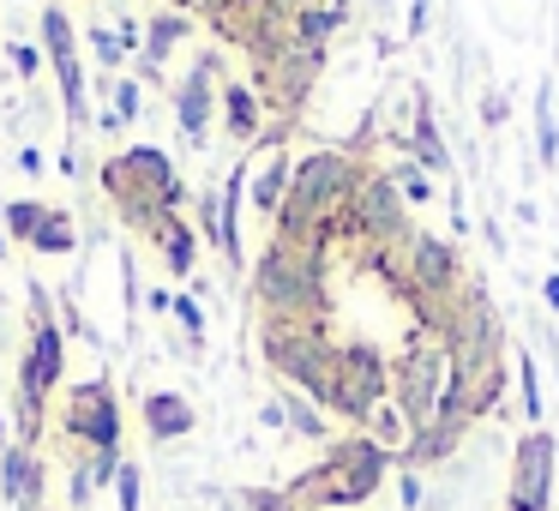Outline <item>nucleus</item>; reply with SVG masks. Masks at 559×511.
I'll return each mask as SVG.
<instances>
[{"mask_svg": "<svg viewBox=\"0 0 559 511\" xmlns=\"http://www.w3.org/2000/svg\"><path fill=\"white\" fill-rule=\"evenodd\" d=\"M391 463L397 457H391L385 445H373L367 433H343L325 445V457H319L313 470L283 482V494H289L295 511H349V506H367V499L385 487Z\"/></svg>", "mask_w": 559, "mask_h": 511, "instance_id": "obj_1", "label": "nucleus"}, {"mask_svg": "<svg viewBox=\"0 0 559 511\" xmlns=\"http://www.w3.org/2000/svg\"><path fill=\"white\" fill-rule=\"evenodd\" d=\"M253 301L271 325H307V319H325V259L289 253V247L271 241L265 259L253 265Z\"/></svg>", "mask_w": 559, "mask_h": 511, "instance_id": "obj_2", "label": "nucleus"}, {"mask_svg": "<svg viewBox=\"0 0 559 511\" xmlns=\"http://www.w3.org/2000/svg\"><path fill=\"white\" fill-rule=\"evenodd\" d=\"M259 349L289 379V391H301L307 403H319L331 415V403H337V343H331L325 319H307V325H271L265 319Z\"/></svg>", "mask_w": 559, "mask_h": 511, "instance_id": "obj_3", "label": "nucleus"}, {"mask_svg": "<svg viewBox=\"0 0 559 511\" xmlns=\"http://www.w3.org/2000/svg\"><path fill=\"white\" fill-rule=\"evenodd\" d=\"M445 379H451V361L433 337H415L403 343V355L391 361V403L397 415L409 421V433H421L427 421L439 415V397H445Z\"/></svg>", "mask_w": 559, "mask_h": 511, "instance_id": "obj_4", "label": "nucleus"}, {"mask_svg": "<svg viewBox=\"0 0 559 511\" xmlns=\"http://www.w3.org/2000/svg\"><path fill=\"white\" fill-rule=\"evenodd\" d=\"M391 403V361L373 343H337V403L331 415H343L349 427H367V415Z\"/></svg>", "mask_w": 559, "mask_h": 511, "instance_id": "obj_5", "label": "nucleus"}, {"mask_svg": "<svg viewBox=\"0 0 559 511\" xmlns=\"http://www.w3.org/2000/svg\"><path fill=\"white\" fill-rule=\"evenodd\" d=\"M554 475H559V439L547 427H523L518 445H511L506 511H554Z\"/></svg>", "mask_w": 559, "mask_h": 511, "instance_id": "obj_6", "label": "nucleus"}, {"mask_svg": "<svg viewBox=\"0 0 559 511\" xmlns=\"http://www.w3.org/2000/svg\"><path fill=\"white\" fill-rule=\"evenodd\" d=\"M61 427L73 439H85L91 451H121V403H115L109 379H85V385L67 391Z\"/></svg>", "mask_w": 559, "mask_h": 511, "instance_id": "obj_7", "label": "nucleus"}, {"mask_svg": "<svg viewBox=\"0 0 559 511\" xmlns=\"http://www.w3.org/2000/svg\"><path fill=\"white\" fill-rule=\"evenodd\" d=\"M403 259H409V295H433V301H463V283H469V271H463V253L445 241V235H409V247H403Z\"/></svg>", "mask_w": 559, "mask_h": 511, "instance_id": "obj_8", "label": "nucleus"}, {"mask_svg": "<svg viewBox=\"0 0 559 511\" xmlns=\"http://www.w3.org/2000/svg\"><path fill=\"white\" fill-rule=\"evenodd\" d=\"M43 487H49V470L31 445H7L0 439V494L13 511H49L43 506Z\"/></svg>", "mask_w": 559, "mask_h": 511, "instance_id": "obj_9", "label": "nucleus"}, {"mask_svg": "<svg viewBox=\"0 0 559 511\" xmlns=\"http://www.w3.org/2000/svg\"><path fill=\"white\" fill-rule=\"evenodd\" d=\"M409 97H415V121H409V133H397L391 145H397V151H409V163H415V169H427V175H451V151H445V139H439L433 103H427V91H421V85H415Z\"/></svg>", "mask_w": 559, "mask_h": 511, "instance_id": "obj_10", "label": "nucleus"}, {"mask_svg": "<svg viewBox=\"0 0 559 511\" xmlns=\"http://www.w3.org/2000/svg\"><path fill=\"white\" fill-rule=\"evenodd\" d=\"M463 439H469V421H457V415H433L421 433H409V445L397 451V463L403 470H433V463H445Z\"/></svg>", "mask_w": 559, "mask_h": 511, "instance_id": "obj_11", "label": "nucleus"}, {"mask_svg": "<svg viewBox=\"0 0 559 511\" xmlns=\"http://www.w3.org/2000/svg\"><path fill=\"white\" fill-rule=\"evenodd\" d=\"M211 73H217V55H205V61L181 79V91H175V115H181V133L193 139V145L205 139L211 109H217V97H211Z\"/></svg>", "mask_w": 559, "mask_h": 511, "instance_id": "obj_12", "label": "nucleus"}, {"mask_svg": "<svg viewBox=\"0 0 559 511\" xmlns=\"http://www.w3.org/2000/svg\"><path fill=\"white\" fill-rule=\"evenodd\" d=\"M139 415H145V433L157 439V445H169V439H187V433L199 427V409L181 397V391H145Z\"/></svg>", "mask_w": 559, "mask_h": 511, "instance_id": "obj_13", "label": "nucleus"}, {"mask_svg": "<svg viewBox=\"0 0 559 511\" xmlns=\"http://www.w3.org/2000/svg\"><path fill=\"white\" fill-rule=\"evenodd\" d=\"M277 403H283V427H289L295 439H313V445H331V439H337V433H331V421H325V409H319V403H307L301 391L283 385Z\"/></svg>", "mask_w": 559, "mask_h": 511, "instance_id": "obj_14", "label": "nucleus"}, {"mask_svg": "<svg viewBox=\"0 0 559 511\" xmlns=\"http://www.w3.org/2000/svg\"><path fill=\"white\" fill-rule=\"evenodd\" d=\"M223 115H229V139H241V145H253L259 139V91L247 85H223Z\"/></svg>", "mask_w": 559, "mask_h": 511, "instance_id": "obj_15", "label": "nucleus"}, {"mask_svg": "<svg viewBox=\"0 0 559 511\" xmlns=\"http://www.w3.org/2000/svg\"><path fill=\"white\" fill-rule=\"evenodd\" d=\"M289 175H295L289 157H271L265 175L253 181V205L265 211V217H277V211H283V199H289Z\"/></svg>", "mask_w": 559, "mask_h": 511, "instance_id": "obj_16", "label": "nucleus"}, {"mask_svg": "<svg viewBox=\"0 0 559 511\" xmlns=\"http://www.w3.org/2000/svg\"><path fill=\"white\" fill-rule=\"evenodd\" d=\"M535 157L542 169H559V127H554V85L535 91Z\"/></svg>", "mask_w": 559, "mask_h": 511, "instance_id": "obj_17", "label": "nucleus"}, {"mask_svg": "<svg viewBox=\"0 0 559 511\" xmlns=\"http://www.w3.org/2000/svg\"><path fill=\"white\" fill-rule=\"evenodd\" d=\"M518 409L530 427H542V367H535V355L518 343Z\"/></svg>", "mask_w": 559, "mask_h": 511, "instance_id": "obj_18", "label": "nucleus"}, {"mask_svg": "<svg viewBox=\"0 0 559 511\" xmlns=\"http://www.w3.org/2000/svg\"><path fill=\"white\" fill-rule=\"evenodd\" d=\"M367 439H373V445H385L391 457H397V451L409 445V421L397 415V403H379V409L367 415Z\"/></svg>", "mask_w": 559, "mask_h": 511, "instance_id": "obj_19", "label": "nucleus"}, {"mask_svg": "<svg viewBox=\"0 0 559 511\" xmlns=\"http://www.w3.org/2000/svg\"><path fill=\"white\" fill-rule=\"evenodd\" d=\"M151 229L163 235V259H169V271L187 277V271H193V229H187V223H169V217H157Z\"/></svg>", "mask_w": 559, "mask_h": 511, "instance_id": "obj_20", "label": "nucleus"}, {"mask_svg": "<svg viewBox=\"0 0 559 511\" xmlns=\"http://www.w3.org/2000/svg\"><path fill=\"white\" fill-rule=\"evenodd\" d=\"M385 181L391 187H397V199H403V205H433V175H427V169H415V163H397V169H391L385 175Z\"/></svg>", "mask_w": 559, "mask_h": 511, "instance_id": "obj_21", "label": "nucleus"}, {"mask_svg": "<svg viewBox=\"0 0 559 511\" xmlns=\"http://www.w3.org/2000/svg\"><path fill=\"white\" fill-rule=\"evenodd\" d=\"M187 31H193V25H187L181 13H157V19H151V37H145V43H151V67H157L163 55H169L175 43L187 37Z\"/></svg>", "mask_w": 559, "mask_h": 511, "instance_id": "obj_22", "label": "nucleus"}, {"mask_svg": "<svg viewBox=\"0 0 559 511\" xmlns=\"http://www.w3.org/2000/svg\"><path fill=\"white\" fill-rule=\"evenodd\" d=\"M31 247H37V253H67V247H73V223H67L61 211H49V217L37 223V235H31Z\"/></svg>", "mask_w": 559, "mask_h": 511, "instance_id": "obj_23", "label": "nucleus"}, {"mask_svg": "<svg viewBox=\"0 0 559 511\" xmlns=\"http://www.w3.org/2000/svg\"><path fill=\"white\" fill-rule=\"evenodd\" d=\"M43 43H49V55L61 61V55H73V25H67V13H43Z\"/></svg>", "mask_w": 559, "mask_h": 511, "instance_id": "obj_24", "label": "nucleus"}, {"mask_svg": "<svg viewBox=\"0 0 559 511\" xmlns=\"http://www.w3.org/2000/svg\"><path fill=\"white\" fill-rule=\"evenodd\" d=\"M241 511H295L283 487H241Z\"/></svg>", "mask_w": 559, "mask_h": 511, "instance_id": "obj_25", "label": "nucleus"}, {"mask_svg": "<svg viewBox=\"0 0 559 511\" xmlns=\"http://www.w3.org/2000/svg\"><path fill=\"white\" fill-rule=\"evenodd\" d=\"M139 494H145L139 463H121V475H115V499H121V511H139Z\"/></svg>", "mask_w": 559, "mask_h": 511, "instance_id": "obj_26", "label": "nucleus"}, {"mask_svg": "<svg viewBox=\"0 0 559 511\" xmlns=\"http://www.w3.org/2000/svg\"><path fill=\"white\" fill-rule=\"evenodd\" d=\"M175 319H181V325H187V337H193V349H199V343H205V313H199V301H193V295H175Z\"/></svg>", "mask_w": 559, "mask_h": 511, "instance_id": "obj_27", "label": "nucleus"}, {"mask_svg": "<svg viewBox=\"0 0 559 511\" xmlns=\"http://www.w3.org/2000/svg\"><path fill=\"white\" fill-rule=\"evenodd\" d=\"M43 217H49L43 205H7V223H13V235H25V241L37 235V223H43Z\"/></svg>", "mask_w": 559, "mask_h": 511, "instance_id": "obj_28", "label": "nucleus"}, {"mask_svg": "<svg viewBox=\"0 0 559 511\" xmlns=\"http://www.w3.org/2000/svg\"><path fill=\"white\" fill-rule=\"evenodd\" d=\"M506 115H511L506 91H481V121H487V127H506Z\"/></svg>", "mask_w": 559, "mask_h": 511, "instance_id": "obj_29", "label": "nucleus"}, {"mask_svg": "<svg viewBox=\"0 0 559 511\" xmlns=\"http://www.w3.org/2000/svg\"><path fill=\"white\" fill-rule=\"evenodd\" d=\"M91 43H97V55H103V61H121V43H115V31H91Z\"/></svg>", "mask_w": 559, "mask_h": 511, "instance_id": "obj_30", "label": "nucleus"}, {"mask_svg": "<svg viewBox=\"0 0 559 511\" xmlns=\"http://www.w3.org/2000/svg\"><path fill=\"white\" fill-rule=\"evenodd\" d=\"M542 301H547V313L559 319V271H547V277H542Z\"/></svg>", "mask_w": 559, "mask_h": 511, "instance_id": "obj_31", "label": "nucleus"}, {"mask_svg": "<svg viewBox=\"0 0 559 511\" xmlns=\"http://www.w3.org/2000/svg\"><path fill=\"white\" fill-rule=\"evenodd\" d=\"M115 115H121V121H133V115H139V85H121V109H115Z\"/></svg>", "mask_w": 559, "mask_h": 511, "instance_id": "obj_32", "label": "nucleus"}, {"mask_svg": "<svg viewBox=\"0 0 559 511\" xmlns=\"http://www.w3.org/2000/svg\"><path fill=\"white\" fill-rule=\"evenodd\" d=\"M403 506H409V511H415V506H421V475H415V470H409V475H403Z\"/></svg>", "mask_w": 559, "mask_h": 511, "instance_id": "obj_33", "label": "nucleus"}, {"mask_svg": "<svg viewBox=\"0 0 559 511\" xmlns=\"http://www.w3.org/2000/svg\"><path fill=\"white\" fill-rule=\"evenodd\" d=\"M427 31V0H409V37H421Z\"/></svg>", "mask_w": 559, "mask_h": 511, "instance_id": "obj_34", "label": "nucleus"}, {"mask_svg": "<svg viewBox=\"0 0 559 511\" xmlns=\"http://www.w3.org/2000/svg\"><path fill=\"white\" fill-rule=\"evenodd\" d=\"M0 253H7V241H0Z\"/></svg>", "mask_w": 559, "mask_h": 511, "instance_id": "obj_35", "label": "nucleus"}, {"mask_svg": "<svg viewBox=\"0 0 559 511\" xmlns=\"http://www.w3.org/2000/svg\"><path fill=\"white\" fill-rule=\"evenodd\" d=\"M0 211H7V205H0Z\"/></svg>", "mask_w": 559, "mask_h": 511, "instance_id": "obj_36", "label": "nucleus"}]
</instances>
